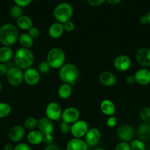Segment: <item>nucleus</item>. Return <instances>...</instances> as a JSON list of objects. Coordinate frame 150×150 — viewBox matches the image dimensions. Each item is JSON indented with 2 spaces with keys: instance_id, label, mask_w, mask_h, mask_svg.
<instances>
[{
  "instance_id": "f257e3e1",
  "label": "nucleus",
  "mask_w": 150,
  "mask_h": 150,
  "mask_svg": "<svg viewBox=\"0 0 150 150\" xmlns=\"http://www.w3.org/2000/svg\"><path fill=\"white\" fill-rule=\"evenodd\" d=\"M19 38V30L15 25L5 23L0 27V42L3 46L14 45Z\"/></svg>"
},
{
  "instance_id": "f03ea898",
  "label": "nucleus",
  "mask_w": 150,
  "mask_h": 150,
  "mask_svg": "<svg viewBox=\"0 0 150 150\" xmlns=\"http://www.w3.org/2000/svg\"><path fill=\"white\" fill-rule=\"evenodd\" d=\"M14 62L16 67L21 70L30 68L35 62V57L30 49L19 48L14 54Z\"/></svg>"
},
{
  "instance_id": "7ed1b4c3",
  "label": "nucleus",
  "mask_w": 150,
  "mask_h": 150,
  "mask_svg": "<svg viewBox=\"0 0 150 150\" xmlns=\"http://www.w3.org/2000/svg\"><path fill=\"white\" fill-rule=\"evenodd\" d=\"M79 72L75 64L69 63L64 64L59 70V77L63 83H69L71 86H74L76 83V80L79 78Z\"/></svg>"
},
{
  "instance_id": "20e7f679",
  "label": "nucleus",
  "mask_w": 150,
  "mask_h": 150,
  "mask_svg": "<svg viewBox=\"0 0 150 150\" xmlns=\"http://www.w3.org/2000/svg\"><path fill=\"white\" fill-rule=\"evenodd\" d=\"M38 129L44 137V143L46 145H49L54 142L53 131L54 125L52 121L49 120L46 117H41L38 122Z\"/></svg>"
},
{
  "instance_id": "39448f33",
  "label": "nucleus",
  "mask_w": 150,
  "mask_h": 150,
  "mask_svg": "<svg viewBox=\"0 0 150 150\" xmlns=\"http://www.w3.org/2000/svg\"><path fill=\"white\" fill-rule=\"evenodd\" d=\"M73 16V7L67 2H62L57 4L54 10V18L57 22L64 23L70 21Z\"/></svg>"
},
{
  "instance_id": "423d86ee",
  "label": "nucleus",
  "mask_w": 150,
  "mask_h": 150,
  "mask_svg": "<svg viewBox=\"0 0 150 150\" xmlns=\"http://www.w3.org/2000/svg\"><path fill=\"white\" fill-rule=\"evenodd\" d=\"M65 61H66V55L64 51L60 48H51L47 54L46 62L51 68H60L64 64Z\"/></svg>"
},
{
  "instance_id": "0eeeda50",
  "label": "nucleus",
  "mask_w": 150,
  "mask_h": 150,
  "mask_svg": "<svg viewBox=\"0 0 150 150\" xmlns=\"http://www.w3.org/2000/svg\"><path fill=\"white\" fill-rule=\"evenodd\" d=\"M6 76L8 83L13 86H19L24 81V72L17 67L8 68Z\"/></svg>"
},
{
  "instance_id": "6e6552de",
  "label": "nucleus",
  "mask_w": 150,
  "mask_h": 150,
  "mask_svg": "<svg viewBox=\"0 0 150 150\" xmlns=\"http://www.w3.org/2000/svg\"><path fill=\"white\" fill-rule=\"evenodd\" d=\"M88 125L85 120H79L73 123L71 128V133L76 139H82L88 130Z\"/></svg>"
},
{
  "instance_id": "1a4fd4ad",
  "label": "nucleus",
  "mask_w": 150,
  "mask_h": 150,
  "mask_svg": "<svg viewBox=\"0 0 150 150\" xmlns=\"http://www.w3.org/2000/svg\"><path fill=\"white\" fill-rule=\"evenodd\" d=\"M135 130L130 125H122L117 129V136L121 142H131L133 140Z\"/></svg>"
},
{
  "instance_id": "9d476101",
  "label": "nucleus",
  "mask_w": 150,
  "mask_h": 150,
  "mask_svg": "<svg viewBox=\"0 0 150 150\" xmlns=\"http://www.w3.org/2000/svg\"><path fill=\"white\" fill-rule=\"evenodd\" d=\"M62 108L56 102H51L47 105L46 108V117L51 121H56L61 118Z\"/></svg>"
},
{
  "instance_id": "9b49d317",
  "label": "nucleus",
  "mask_w": 150,
  "mask_h": 150,
  "mask_svg": "<svg viewBox=\"0 0 150 150\" xmlns=\"http://www.w3.org/2000/svg\"><path fill=\"white\" fill-rule=\"evenodd\" d=\"M135 59L137 63L143 68L150 67V48H141L137 51L135 54Z\"/></svg>"
},
{
  "instance_id": "f8f14e48",
  "label": "nucleus",
  "mask_w": 150,
  "mask_h": 150,
  "mask_svg": "<svg viewBox=\"0 0 150 150\" xmlns=\"http://www.w3.org/2000/svg\"><path fill=\"white\" fill-rule=\"evenodd\" d=\"M132 65L130 58L126 55H119L115 58L113 66L119 72H125L129 70Z\"/></svg>"
},
{
  "instance_id": "ddd939ff",
  "label": "nucleus",
  "mask_w": 150,
  "mask_h": 150,
  "mask_svg": "<svg viewBox=\"0 0 150 150\" xmlns=\"http://www.w3.org/2000/svg\"><path fill=\"white\" fill-rule=\"evenodd\" d=\"M41 79L40 72L35 68H28L24 72V81L30 86L38 84Z\"/></svg>"
},
{
  "instance_id": "4468645a",
  "label": "nucleus",
  "mask_w": 150,
  "mask_h": 150,
  "mask_svg": "<svg viewBox=\"0 0 150 150\" xmlns=\"http://www.w3.org/2000/svg\"><path fill=\"white\" fill-rule=\"evenodd\" d=\"M79 111L75 107H69L63 111L61 119L63 122L69 124H73L79 120Z\"/></svg>"
},
{
  "instance_id": "2eb2a0df",
  "label": "nucleus",
  "mask_w": 150,
  "mask_h": 150,
  "mask_svg": "<svg viewBox=\"0 0 150 150\" xmlns=\"http://www.w3.org/2000/svg\"><path fill=\"white\" fill-rule=\"evenodd\" d=\"M101 139V133L96 127H92L88 129V132L85 136V142L88 146H95L99 142Z\"/></svg>"
},
{
  "instance_id": "dca6fc26",
  "label": "nucleus",
  "mask_w": 150,
  "mask_h": 150,
  "mask_svg": "<svg viewBox=\"0 0 150 150\" xmlns=\"http://www.w3.org/2000/svg\"><path fill=\"white\" fill-rule=\"evenodd\" d=\"M25 136V128L21 125H15L11 127L8 133V138L14 143H20Z\"/></svg>"
},
{
  "instance_id": "f3484780",
  "label": "nucleus",
  "mask_w": 150,
  "mask_h": 150,
  "mask_svg": "<svg viewBox=\"0 0 150 150\" xmlns=\"http://www.w3.org/2000/svg\"><path fill=\"white\" fill-rule=\"evenodd\" d=\"M136 83L142 86L150 83V70L146 68H141L134 75Z\"/></svg>"
},
{
  "instance_id": "a211bd4d",
  "label": "nucleus",
  "mask_w": 150,
  "mask_h": 150,
  "mask_svg": "<svg viewBox=\"0 0 150 150\" xmlns=\"http://www.w3.org/2000/svg\"><path fill=\"white\" fill-rule=\"evenodd\" d=\"M88 146L86 142L81 139H71L66 145V150H88Z\"/></svg>"
},
{
  "instance_id": "6ab92c4d",
  "label": "nucleus",
  "mask_w": 150,
  "mask_h": 150,
  "mask_svg": "<svg viewBox=\"0 0 150 150\" xmlns=\"http://www.w3.org/2000/svg\"><path fill=\"white\" fill-rule=\"evenodd\" d=\"M99 81L105 86H113L116 83L117 79L111 72L104 71L100 74Z\"/></svg>"
},
{
  "instance_id": "aec40b11",
  "label": "nucleus",
  "mask_w": 150,
  "mask_h": 150,
  "mask_svg": "<svg viewBox=\"0 0 150 150\" xmlns=\"http://www.w3.org/2000/svg\"><path fill=\"white\" fill-rule=\"evenodd\" d=\"M100 109L101 112L106 116H113L116 111V105L113 101L110 100H103L100 104Z\"/></svg>"
},
{
  "instance_id": "412c9836",
  "label": "nucleus",
  "mask_w": 150,
  "mask_h": 150,
  "mask_svg": "<svg viewBox=\"0 0 150 150\" xmlns=\"http://www.w3.org/2000/svg\"><path fill=\"white\" fill-rule=\"evenodd\" d=\"M64 32V28H63V24L61 23H54L49 26V28L48 33L50 38L57 39V38H60L63 35Z\"/></svg>"
},
{
  "instance_id": "4be33fe9",
  "label": "nucleus",
  "mask_w": 150,
  "mask_h": 150,
  "mask_svg": "<svg viewBox=\"0 0 150 150\" xmlns=\"http://www.w3.org/2000/svg\"><path fill=\"white\" fill-rule=\"evenodd\" d=\"M138 134L140 140L146 142L150 140V123L144 122L138 127Z\"/></svg>"
},
{
  "instance_id": "5701e85b",
  "label": "nucleus",
  "mask_w": 150,
  "mask_h": 150,
  "mask_svg": "<svg viewBox=\"0 0 150 150\" xmlns=\"http://www.w3.org/2000/svg\"><path fill=\"white\" fill-rule=\"evenodd\" d=\"M16 25L19 29L28 31L33 26V22L29 16L22 15L19 18L16 19Z\"/></svg>"
},
{
  "instance_id": "b1692460",
  "label": "nucleus",
  "mask_w": 150,
  "mask_h": 150,
  "mask_svg": "<svg viewBox=\"0 0 150 150\" xmlns=\"http://www.w3.org/2000/svg\"><path fill=\"white\" fill-rule=\"evenodd\" d=\"M27 141L30 144L38 145L44 142V137L39 130H31L27 135Z\"/></svg>"
},
{
  "instance_id": "393cba45",
  "label": "nucleus",
  "mask_w": 150,
  "mask_h": 150,
  "mask_svg": "<svg viewBox=\"0 0 150 150\" xmlns=\"http://www.w3.org/2000/svg\"><path fill=\"white\" fill-rule=\"evenodd\" d=\"M72 94V88L71 86L69 83H63V84L60 85L57 90V95L59 98L63 100H66L71 97Z\"/></svg>"
},
{
  "instance_id": "a878e982",
  "label": "nucleus",
  "mask_w": 150,
  "mask_h": 150,
  "mask_svg": "<svg viewBox=\"0 0 150 150\" xmlns=\"http://www.w3.org/2000/svg\"><path fill=\"white\" fill-rule=\"evenodd\" d=\"M13 51L10 47L2 46L0 48V62H8L13 57Z\"/></svg>"
},
{
  "instance_id": "bb28decb",
  "label": "nucleus",
  "mask_w": 150,
  "mask_h": 150,
  "mask_svg": "<svg viewBox=\"0 0 150 150\" xmlns=\"http://www.w3.org/2000/svg\"><path fill=\"white\" fill-rule=\"evenodd\" d=\"M19 40L22 48H28V49H29L34 43L33 39L29 36L28 33H22L21 35H19Z\"/></svg>"
},
{
  "instance_id": "cd10ccee",
  "label": "nucleus",
  "mask_w": 150,
  "mask_h": 150,
  "mask_svg": "<svg viewBox=\"0 0 150 150\" xmlns=\"http://www.w3.org/2000/svg\"><path fill=\"white\" fill-rule=\"evenodd\" d=\"M38 120L33 117H29L25 120L24 122V127L28 130H34L38 127Z\"/></svg>"
},
{
  "instance_id": "c85d7f7f",
  "label": "nucleus",
  "mask_w": 150,
  "mask_h": 150,
  "mask_svg": "<svg viewBox=\"0 0 150 150\" xmlns=\"http://www.w3.org/2000/svg\"><path fill=\"white\" fill-rule=\"evenodd\" d=\"M12 108L7 103H0V119L5 118L11 113Z\"/></svg>"
},
{
  "instance_id": "c756f323",
  "label": "nucleus",
  "mask_w": 150,
  "mask_h": 150,
  "mask_svg": "<svg viewBox=\"0 0 150 150\" xmlns=\"http://www.w3.org/2000/svg\"><path fill=\"white\" fill-rule=\"evenodd\" d=\"M129 144H130L131 150H146L145 144L140 139L132 140Z\"/></svg>"
},
{
  "instance_id": "7c9ffc66",
  "label": "nucleus",
  "mask_w": 150,
  "mask_h": 150,
  "mask_svg": "<svg viewBox=\"0 0 150 150\" xmlns=\"http://www.w3.org/2000/svg\"><path fill=\"white\" fill-rule=\"evenodd\" d=\"M140 117L146 123H150V107H144L140 111Z\"/></svg>"
},
{
  "instance_id": "2f4dec72",
  "label": "nucleus",
  "mask_w": 150,
  "mask_h": 150,
  "mask_svg": "<svg viewBox=\"0 0 150 150\" xmlns=\"http://www.w3.org/2000/svg\"><path fill=\"white\" fill-rule=\"evenodd\" d=\"M10 15L13 18L17 19L19 18L20 16L23 15V10L22 7H19L18 5H15L12 7V8L10 10Z\"/></svg>"
},
{
  "instance_id": "473e14b6",
  "label": "nucleus",
  "mask_w": 150,
  "mask_h": 150,
  "mask_svg": "<svg viewBox=\"0 0 150 150\" xmlns=\"http://www.w3.org/2000/svg\"><path fill=\"white\" fill-rule=\"evenodd\" d=\"M71 124H69L65 122H62L60 125V130L62 133L63 134H69L71 133Z\"/></svg>"
},
{
  "instance_id": "72a5a7b5",
  "label": "nucleus",
  "mask_w": 150,
  "mask_h": 150,
  "mask_svg": "<svg viewBox=\"0 0 150 150\" xmlns=\"http://www.w3.org/2000/svg\"><path fill=\"white\" fill-rule=\"evenodd\" d=\"M50 68H51V67H50L49 64H48V62H47L46 61H44L40 63V64L38 65V70L40 72V73H46L49 71Z\"/></svg>"
},
{
  "instance_id": "f704fd0d",
  "label": "nucleus",
  "mask_w": 150,
  "mask_h": 150,
  "mask_svg": "<svg viewBox=\"0 0 150 150\" xmlns=\"http://www.w3.org/2000/svg\"><path fill=\"white\" fill-rule=\"evenodd\" d=\"M28 34H29V35L32 39H36V38H39L40 35H41V32H40V30L38 28L35 27V26H32L31 29H29L28 30Z\"/></svg>"
},
{
  "instance_id": "c9c22d12",
  "label": "nucleus",
  "mask_w": 150,
  "mask_h": 150,
  "mask_svg": "<svg viewBox=\"0 0 150 150\" xmlns=\"http://www.w3.org/2000/svg\"><path fill=\"white\" fill-rule=\"evenodd\" d=\"M114 150H131L130 144L128 142H121L116 145Z\"/></svg>"
},
{
  "instance_id": "e433bc0d",
  "label": "nucleus",
  "mask_w": 150,
  "mask_h": 150,
  "mask_svg": "<svg viewBox=\"0 0 150 150\" xmlns=\"http://www.w3.org/2000/svg\"><path fill=\"white\" fill-rule=\"evenodd\" d=\"M106 124L107 126L109 127H115L117 125V119L116 117H113V116H110L107 118V121H106Z\"/></svg>"
},
{
  "instance_id": "4c0bfd02",
  "label": "nucleus",
  "mask_w": 150,
  "mask_h": 150,
  "mask_svg": "<svg viewBox=\"0 0 150 150\" xmlns=\"http://www.w3.org/2000/svg\"><path fill=\"white\" fill-rule=\"evenodd\" d=\"M13 150H32V148L26 143H18L14 146Z\"/></svg>"
},
{
  "instance_id": "58836bf2",
  "label": "nucleus",
  "mask_w": 150,
  "mask_h": 150,
  "mask_svg": "<svg viewBox=\"0 0 150 150\" xmlns=\"http://www.w3.org/2000/svg\"><path fill=\"white\" fill-rule=\"evenodd\" d=\"M74 23L71 21H69L63 23V28H64V31H66L68 32H71L74 29Z\"/></svg>"
},
{
  "instance_id": "ea45409f",
  "label": "nucleus",
  "mask_w": 150,
  "mask_h": 150,
  "mask_svg": "<svg viewBox=\"0 0 150 150\" xmlns=\"http://www.w3.org/2000/svg\"><path fill=\"white\" fill-rule=\"evenodd\" d=\"M13 1H14L16 5L19 6L21 7H24L29 5L32 0H13Z\"/></svg>"
},
{
  "instance_id": "a19ab883",
  "label": "nucleus",
  "mask_w": 150,
  "mask_h": 150,
  "mask_svg": "<svg viewBox=\"0 0 150 150\" xmlns=\"http://www.w3.org/2000/svg\"><path fill=\"white\" fill-rule=\"evenodd\" d=\"M8 67L4 63L0 62V76H4L7 74Z\"/></svg>"
},
{
  "instance_id": "79ce46f5",
  "label": "nucleus",
  "mask_w": 150,
  "mask_h": 150,
  "mask_svg": "<svg viewBox=\"0 0 150 150\" xmlns=\"http://www.w3.org/2000/svg\"><path fill=\"white\" fill-rule=\"evenodd\" d=\"M88 2L92 6H99L103 4L106 0H87Z\"/></svg>"
},
{
  "instance_id": "37998d69",
  "label": "nucleus",
  "mask_w": 150,
  "mask_h": 150,
  "mask_svg": "<svg viewBox=\"0 0 150 150\" xmlns=\"http://www.w3.org/2000/svg\"><path fill=\"white\" fill-rule=\"evenodd\" d=\"M44 150H61L60 149V146L58 145L55 144H51L47 145L45 147Z\"/></svg>"
},
{
  "instance_id": "c03bdc74",
  "label": "nucleus",
  "mask_w": 150,
  "mask_h": 150,
  "mask_svg": "<svg viewBox=\"0 0 150 150\" xmlns=\"http://www.w3.org/2000/svg\"><path fill=\"white\" fill-rule=\"evenodd\" d=\"M126 82L128 84H134V83H136V81H135V78L134 76H129L126 78Z\"/></svg>"
},
{
  "instance_id": "a18cd8bd",
  "label": "nucleus",
  "mask_w": 150,
  "mask_h": 150,
  "mask_svg": "<svg viewBox=\"0 0 150 150\" xmlns=\"http://www.w3.org/2000/svg\"><path fill=\"white\" fill-rule=\"evenodd\" d=\"M139 21L141 24H147V23H149L148 18H147L146 15H142L139 18Z\"/></svg>"
},
{
  "instance_id": "49530a36",
  "label": "nucleus",
  "mask_w": 150,
  "mask_h": 150,
  "mask_svg": "<svg viewBox=\"0 0 150 150\" xmlns=\"http://www.w3.org/2000/svg\"><path fill=\"white\" fill-rule=\"evenodd\" d=\"M13 149H14V146H13L10 143H7L4 144V150H13Z\"/></svg>"
},
{
  "instance_id": "de8ad7c7",
  "label": "nucleus",
  "mask_w": 150,
  "mask_h": 150,
  "mask_svg": "<svg viewBox=\"0 0 150 150\" xmlns=\"http://www.w3.org/2000/svg\"><path fill=\"white\" fill-rule=\"evenodd\" d=\"M107 2L110 4H113V5H116V4H119L122 0H107Z\"/></svg>"
},
{
  "instance_id": "09e8293b",
  "label": "nucleus",
  "mask_w": 150,
  "mask_h": 150,
  "mask_svg": "<svg viewBox=\"0 0 150 150\" xmlns=\"http://www.w3.org/2000/svg\"><path fill=\"white\" fill-rule=\"evenodd\" d=\"M147 18H148V21H149V23H150V10L148 12V13L146 14Z\"/></svg>"
},
{
  "instance_id": "8fccbe9b",
  "label": "nucleus",
  "mask_w": 150,
  "mask_h": 150,
  "mask_svg": "<svg viewBox=\"0 0 150 150\" xmlns=\"http://www.w3.org/2000/svg\"><path fill=\"white\" fill-rule=\"evenodd\" d=\"M1 89H2V84H1V81H0V92H1Z\"/></svg>"
},
{
  "instance_id": "3c124183",
  "label": "nucleus",
  "mask_w": 150,
  "mask_h": 150,
  "mask_svg": "<svg viewBox=\"0 0 150 150\" xmlns=\"http://www.w3.org/2000/svg\"><path fill=\"white\" fill-rule=\"evenodd\" d=\"M94 150H105V149H101V148H98V149H94Z\"/></svg>"
},
{
  "instance_id": "603ef678",
  "label": "nucleus",
  "mask_w": 150,
  "mask_h": 150,
  "mask_svg": "<svg viewBox=\"0 0 150 150\" xmlns=\"http://www.w3.org/2000/svg\"><path fill=\"white\" fill-rule=\"evenodd\" d=\"M35 1H41V0H35Z\"/></svg>"
}]
</instances>
